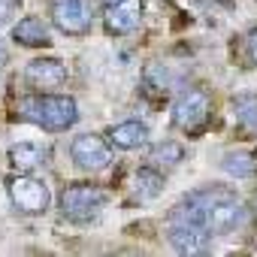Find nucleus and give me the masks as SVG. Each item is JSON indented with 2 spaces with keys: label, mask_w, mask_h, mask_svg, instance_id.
<instances>
[{
  "label": "nucleus",
  "mask_w": 257,
  "mask_h": 257,
  "mask_svg": "<svg viewBox=\"0 0 257 257\" xmlns=\"http://www.w3.org/2000/svg\"><path fill=\"white\" fill-rule=\"evenodd\" d=\"M239 61H242L248 70L257 67V28H251V31L239 40Z\"/></svg>",
  "instance_id": "obj_17"
},
{
  "label": "nucleus",
  "mask_w": 257,
  "mask_h": 257,
  "mask_svg": "<svg viewBox=\"0 0 257 257\" xmlns=\"http://www.w3.org/2000/svg\"><path fill=\"white\" fill-rule=\"evenodd\" d=\"M70 158L79 170H88V173H100L112 164V143L103 140V137H94V134H82L73 140L70 146Z\"/></svg>",
  "instance_id": "obj_7"
},
{
  "label": "nucleus",
  "mask_w": 257,
  "mask_h": 257,
  "mask_svg": "<svg viewBox=\"0 0 257 257\" xmlns=\"http://www.w3.org/2000/svg\"><path fill=\"white\" fill-rule=\"evenodd\" d=\"M106 140L112 143V149L134 152V149H143L149 143V127L143 121H121L106 134Z\"/></svg>",
  "instance_id": "obj_10"
},
{
  "label": "nucleus",
  "mask_w": 257,
  "mask_h": 257,
  "mask_svg": "<svg viewBox=\"0 0 257 257\" xmlns=\"http://www.w3.org/2000/svg\"><path fill=\"white\" fill-rule=\"evenodd\" d=\"M167 239L182 254H206L212 248L215 233H212L209 209H206L200 191L188 194L182 203H176L170 209V215H167Z\"/></svg>",
  "instance_id": "obj_1"
},
{
  "label": "nucleus",
  "mask_w": 257,
  "mask_h": 257,
  "mask_svg": "<svg viewBox=\"0 0 257 257\" xmlns=\"http://www.w3.org/2000/svg\"><path fill=\"white\" fill-rule=\"evenodd\" d=\"M254 206H257V197H254Z\"/></svg>",
  "instance_id": "obj_21"
},
{
  "label": "nucleus",
  "mask_w": 257,
  "mask_h": 257,
  "mask_svg": "<svg viewBox=\"0 0 257 257\" xmlns=\"http://www.w3.org/2000/svg\"><path fill=\"white\" fill-rule=\"evenodd\" d=\"M13 40L19 46H28V49H43V46H49L52 37H49V25L40 16H28L13 28Z\"/></svg>",
  "instance_id": "obj_12"
},
{
  "label": "nucleus",
  "mask_w": 257,
  "mask_h": 257,
  "mask_svg": "<svg viewBox=\"0 0 257 257\" xmlns=\"http://www.w3.org/2000/svg\"><path fill=\"white\" fill-rule=\"evenodd\" d=\"M233 118L242 131L257 134V94L254 91H245V94L233 97Z\"/></svg>",
  "instance_id": "obj_14"
},
{
  "label": "nucleus",
  "mask_w": 257,
  "mask_h": 257,
  "mask_svg": "<svg viewBox=\"0 0 257 257\" xmlns=\"http://www.w3.org/2000/svg\"><path fill=\"white\" fill-rule=\"evenodd\" d=\"M185 161V146L182 143H161L149 152V164L158 167V170H170V167H179Z\"/></svg>",
  "instance_id": "obj_16"
},
{
  "label": "nucleus",
  "mask_w": 257,
  "mask_h": 257,
  "mask_svg": "<svg viewBox=\"0 0 257 257\" xmlns=\"http://www.w3.org/2000/svg\"><path fill=\"white\" fill-rule=\"evenodd\" d=\"M7 191H10V200H13L16 212H22V215H43L49 209V203H52L49 185L43 179L31 176V173L13 176L10 185H7Z\"/></svg>",
  "instance_id": "obj_6"
},
{
  "label": "nucleus",
  "mask_w": 257,
  "mask_h": 257,
  "mask_svg": "<svg viewBox=\"0 0 257 257\" xmlns=\"http://www.w3.org/2000/svg\"><path fill=\"white\" fill-rule=\"evenodd\" d=\"M143 16H146V4H143V0H115V4H106L103 28L112 37H127V34L140 31Z\"/></svg>",
  "instance_id": "obj_8"
},
{
  "label": "nucleus",
  "mask_w": 257,
  "mask_h": 257,
  "mask_svg": "<svg viewBox=\"0 0 257 257\" xmlns=\"http://www.w3.org/2000/svg\"><path fill=\"white\" fill-rule=\"evenodd\" d=\"M106 4H115V0H106Z\"/></svg>",
  "instance_id": "obj_20"
},
{
  "label": "nucleus",
  "mask_w": 257,
  "mask_h": 257,
  "mask_svg": "<svg viewBox=\"0 0 257 257\" xmlns=\"http://www.w3.org/2000/svg\"><path fill=\"white\" fill-rule=\"evenodd\" d=\"M134 185H137V197H140V200H155V197L161 194V188H164V176H161L158 167L149 164V167L137 170Z\"/></svg>",
  "instance_id": "obj_15"
},
{
  "label": "nucleus",
  "mask_w": 257,
  "mask_h": 257,
  "mask_svg": "<svg viewBox=\"0 0 257 257\" xmlns=\"http://www.w3.org/2000/svg\"><path fill=\"white\" fill-rule=\"evenodd\" d=\"M212 118V100L203 88H188L173 103V124L182 134H200Z\"/></svg>",
  "instance_id": "obj_4"
},
{
  "label": "nucleus",
  "mask_w": 257,
  "mask_h": 257,
  "mask_svg": "<svg viewBox=\"0 0 257 257\" xmlns=\"http://www.w3.org/2000/svg\"><path fill=\"white\" fill-rule=\"evenodd\" d=\"M16 112L22 121H31L49 134H64L79 121V106L67 94H25Z\"/></svg>",
  "instance_id": "obj_2"
},
{
  "label": "nucleus",
  "mask_w": 257,
  "mask_h": 257,
  "mask_svg": "<svg viewBox=\"0 0 257 257\" xmlns=\"http://www.w3.org/2000/svg\"><path fill=\"white\" fill-rule=\"evenodd\" d=\"M4 61H7V49H4V46H0V64H4Z\"/></svg>",
  "instance_id": "obj_19"
},
{
  "label": "nucleus",
  "mask_w": 257,
  "mask_h": 257,
  "mask_svg": "<svg viewBox=\"0 0 257 257\" xmlns=\"http://www.w3.org/2000/svg\"><path fill=\"white\" fill-rule=\"evenodd\" d=\"M10 164L19 173H34V170L49 164V149L40 143H19L10 149Z\"/></svg>",
  "instance_id": "obj_11"
},
{
  "label": "nucleus",
  "mask_w": 257,
  "mask_h": 257,
  "mask_svg": "<svg viewBox=\"0 0 257 257\" xmlns=\"http://www.w3.org/2000/svg\"><path fill=\"white\" fill-rule=\"evenodd\" d=\"M16 10H19V0H0V28L13 22Z\"/></svg>",
  "instance_id": "obj_18"
},
{
  "label": "nucleus",
  "mask_w": 257,
  "mask_h": 257,
  "mask_svg": "<svg viewBox=\"0 0 257 257\" xmlns=\"http://www.w3.org/2000/svg\"><path fill=\"white\" fill-rule=\"evenodd\" d=\"M28 85L37 88V91H55L67 82V67L64 61L58 58H34L28 64V73H25Z\"/></svg>",
  "instance_id": "obj_9"
},
{
  "label": "nucleus",
  "mask_w": 257,
  "mask_h": 257,
  "mask_svg": "<svg viewBox=\"0 0 257 257\" xmlns=\"http://www.w3.org/2000/svg\"><path fill=\"white\" fill-rule=\"evenodd\" d=\"M109 203V194L100 188V185H85V182H76V185H67L58 197V209L67 221H76V224H88L94 221L103 206Z\"/></svg>",
  "instance_id": "obj_3"
},
{
  "label": "nucleus",
  "mask_w": 257,
  "mask_h": 257,
  "mask_svg": "<svg viewBox=\"0 0 257 257\" xmlns=\"http://www.w3.org/2000/svg\"><path fill=\"white\" fill-rule=\"evenodd\" d=\"M49 19L67 37H85L94 28V0H52Z\"/></svg>",
  "instance_id": "obj_5"
},
{
  "label": "nucleus",
  "mask_w": 257,
  "mask_h": 257,
  "mask_svg": "<svg viewBox=\"0 0 257 257\" xmlns=\"http://www.w3.org/2000/svg\"><path fill=\"white\" fill-rule=\"evenodd\" d=\"M221 167H224V173H230L236 179H254L257 176V152H248V149L227 152L221 158Z\"/></svg>",
  "instance_id": "obj_13"
}]
</instances>
